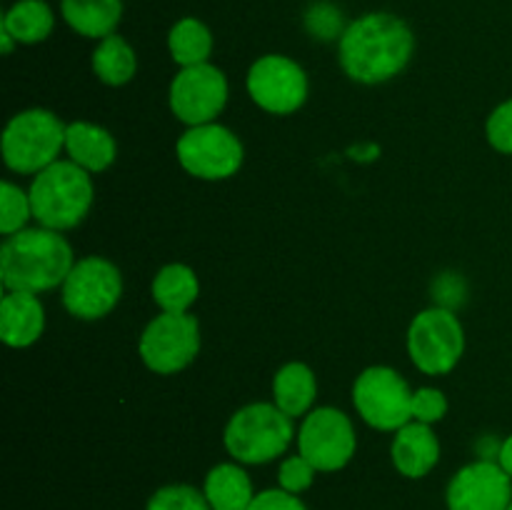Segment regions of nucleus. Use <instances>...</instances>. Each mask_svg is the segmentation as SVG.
<instances>
[{"mask_svg": "<svg viewBox=\"0 0 512 510\" xmlns=\"http://www.w3.org/2000/svg\"><path fill=\"white\" fill-rule=\"evenodd\" d=\"M415 50V35L393 13H368L345 28L338 40L340 68L355 83L378 85L400 75Z\"/></svg>", "mask_w": 512, "mask_h": 510, "instance_id": "obj_1", "label": "nucleus"}, {"mask_svg": "<svg viewBox=\"0 0 512 510\" xmlns=\"http://www.w3.org/2000/svg\"><path fill=\"white\" fill-rule=\"evenodd\" d=\"M68 240L50 228H23L8 235L0 248V280L5 290L43 293L65 283L73 270Z\"/></svg>", "mask_w": 512, "mask_h": 510, "instance_id": "obj_2", "label": "nucleus"}, {"mask_svg": "<svg viewBox=\"0 0 512 510\" xmlns=\"http://www.w3.org/2000/svg\"><path fill=\"white\" fill-rule=\"evenodd\" d=\"M33 218L40 228L70 230L88 215L93 205V180L73 160H55L35 175L30 185Z\"/></svg>", "mask_w": 512, "mask_h": 510, "instance_id": "obj_3", "label": "nucleus"}, {"mask_svg": "<svg viewBox=\"0 0 512 510\" xmlns=\"http://www.w3.org/2000/svg\"><path fill=\"white\" fill-rule=\"evenodd\" d=\"M293 418L275 403H253L240 408L225 428V448L238 463H270L285 453L293 440Z\"/></svg>", "mask_w": 512, "mask_h": 510, "instance_id": "obj_4", "label": "nucleus"}, {"mask_svg": "<svg viewBox=\"0 0 512 510\" xmlns=\"http://www.w3.org/2000/svg\"><path fill=\"white\" fill-rule=\"evenodd\" d=\"M63 120L43 108L25 110L10 118L3 130V160L20 175H38L58 160L65 148Z\"/></svg>", "mask_w": 512, "mask_h": 510, "instance_id": "obj_5", "label": "nucleus"}, {"mask_svg": "<svg viewBox=\"0 0 512 510\" xmlns=\"http://www.w3.org/2000/svg\"><path fill=\"white\" fill-rule=\"evenodd\" d=\"M408 350L423 373H450L465 350V333L458 315L448 308H430L415 315L408 330Z\"/></svg>", "mask_w": 512, "mask_h": 510, "instance_id": "obj_6", "label": "nucleus"}, {"mask_svg": "<svg viewBox=\"0 0 512 510\" xmlns=\"http://www.w3.org/2000/svg\"><path fill=\"white\" fill-rule=\"evenodd\" d=\"M353 403L360 418L378 430H400L413 420V393L408 383L385 365H375L358 375Z\"/></svg>", "mask_w": 512, "mask_h": 510, "instance_id": "obj_7", "label": "nucleus"}, {"mask_svg": "<svg viewBox=\"0 0 512 510\" xmlns=\"http://www.w3.org/2000/svg\"><path fill=\"white\" fill-rule=\"evenodd\" d=\"M200 350V325L188 313H163L140 335V358L153 373L170 375L188 368Z\"/></svg>", "mask_w": 512, "mask_h": 510, "instance_id": "obj_8", "label": "nucleus"}, {"mask_svg": "<svg viewBox=\"0 0 512 510\" xmlns=\"http://www.w3.org/2000/svg\"><path fill=\"white\" fill-rule=\"evenodd\" d=\"M180 165L203 180L230 178L243 165V145L238 135L218 123L193 125L178 140Z\"/></svg>", "mask_w": 512, "mask_h": 510, "instance_id": "obj_9", "label": "nucleus"}, {"mask_svg": "<svg viewBox=\"0 0 512 510\" xmlns=\"http://www.w3.org/2000/svg\"><path fill=\"white\" fill-rule=\"evenodd\" d=\"M123 278L110 260L90 255L73 265L63 283V305L80 320H98L118 305Z\"/></svg>", "mask_w": 512, "mask_h": 510, "instance_id": "obj_10", "label": "nucleus"}, {"mask_svg": "<svg viewBox=\"0 0 512 510\" xmlns=\"http://www.w3.org/2000/svg\"><path fill=\"white\" fill-rule=\"evenodd\" d=\"M355 428L338 408H318L305 415L298 433V450L320 473L345 468L355 455Z\"/></svg>", "mask_w": 512, "mask_h": 510, "instance_id": "obj_11", "label": "nucleus"}, {"mask_svg": "<svg viewBox=\"0 0 512 510\" xmlns=\"http://www.w3.org/2000/svg\"><path fill=\"white\" fill-rule=\"evenodd\" d=\"M228 103V80L215 65L183 68L170 85V108L185 125L213 123Z\"/></svg>", "mask_w": 512, "mask_h": 510, "instance_id": "obj_12", "label": "nucleus"}, {"mask_svg": "<svg viewBox=\"0 0 512 510\" xmlns=\"http://www.w3.org/2000/svg\"><path fill=\"white\" fill-rule=\"evenodd\" d=\"M248 93L268 113L288 115L308 98V78L295 60L285 55H263L248 73Z\"/></svg>", "mask_w": 512, "mask_h": 510, "instance_id": "obj_13", "label": "nucleus"}, {"mask_svg": "<svg viewBox=\"0 0 512 510\" xmlns=\"http://www.w3.org/2000/svg\"><path fill=\"white\" fill-rule=\"evenodd\" d=\"M445 500L450 510H508L512 478L500 463L478 460L453 475Z\"/></svg>", "mask_w": 512, "mask_h": 510, "instance_id": "obj_14", "label": "nucleus"}, {"mask_svg": "<svg viewBox=\"0 0 512 510\" xmlns=\"http://www.w3.org/2000/svg\"><path fill=\"white\" fill-rule=\"evenodd\" d=\"M440 440L428 423L410 420L400 430H395L393 463L405 478H423L438 465Z\"/></svg>", "mask_w": 512, "mask_h": 510, "instance_id": "obj_15", "label": "nucleus"}, {"mask_svg": "<svg viewBox=\"0 0 512 510\" xmlns=\"http://www.w3.org/2000/svg\"><path fill=\"white\" fill-rule=\"evenodd\" d=\"M45 310L35 293L10 290L0 303V338L10 348H28L43 335Z\"/></svg>", "mask_w": 512, "mask_h": 510, "instance_id": "obj_16", "label": "nucleus"}, {"mask_svg": "<svg viewBox=\"0 0 512 510\" xmlns=\"http://www.w3.org/2000/svg\"><path fill=\"white\" fill-rule=\"evenodd\" d=\"M65 150H68L70 160L85 168L88 173H103L113 165L115 155H118V145H115L113 135L105 128L95 123H70L65 130Z\"/></svg>", "mask_w": 512, "mask_h": 510, "instance_id": "obj_17", "label": "nucleus"}, {"mask_svg": "<svg viewBox=\"0 0 512 510\" xmlns=\"http://www.w3.org/2000/svg\"><path fill=\"white\" fill-rule=\"evenodd\" d=\"M60 15L78 35L103 40L123 20V0H60Z\"/></svg>", "mask_w": 512, "mask_h": 510, "instance_id": "obj_18", "label": "nucleus"}, {"mask_svg": "<svg viewBox=\"0 0 512 510\" xmlns=\"http://www.w3.org/2000/svg\"><path fill=\"white\" fill-rule=\"evenodd\" d=\"M203 493L213 510H248L255 498L248 473L235 463L215 465L205 478Z\"/></svg>", "mask_w": 512, "mask_h": 510, "instance_id": "obj_19", "label": "nucleus"}, {"mask_svg": "<svg viewBox=\"0 0 512 510\" xmlns=\"http://www.w3.org/2000/svg\"><path fill=\"white\" fill-rule=\"evenodd\" d=\"M315 393H318V380H315V373L305 363H288L275 373V405L290 418H300V415L308 413Z\"/></svg>", "mask_w": 512, "mask_h": 510, "instance_id": "obj_20", "label": "nucleus"}, {"mask_svg": "<svg viewBox=\"0 0 512 510\" xmlns=\"http://www.w3.org/2000/svg\"><path fill=\"white\" fill-rule=\"evenodd\" d=\"M0 28L23 45L43 43L55 28V15L45 0H15L3 15Z\"/></svg>", "mask_w": 512, "mask_h": 510, "instance_id": "obj_21", "label": "nucleus"}, {"mask_svg": "<svg viewBox=\"0 0 512 510\" xmlns=\"http://www.w3.org/2000/svg\"><path fill=\"white\" fill-rule=\"evenodd\" d=\"M198 295V275L183 263L165 265L153 280V300L163 308V313H188Z\"/></svg>", "mask_w": 512, "mask_h": 510, "instance_id": "obj_22", "label": "nucleus"}, {"mask_svg": "<svg viewBox=\"0 0 512 510\" xmlns=\"http://www.w3.org/2000/svg\"><path fill=\"white\" fill-rule=\"evenodd\" d=\"M168 48L175 63L183 68L208 63L210 53H213V35H210L208 25L200 23L198 18H180L170 28Z\"/></svg>", "mask_w": 512, "mask_h": 510, "instance_id": "obj_23", "label": "nucleus"}, {"mask_svg": "<svg viewBox=\"0 0 512 510\" xmlns=\"http://www.w3.org/2000/svg\"><path fill=\"white\" fill-rule=\"evenodd\" d=\"M93 70L105 85H125L138 70V58L128 40L113 33L93 50Z\"/></svg>", "mask_w": 512, "mask_h": 510, "instance_id": "obj_24", "label": "nucleus"}, {"mask_svg": "<svg viewBox=\"0 0 512 510\" xmlns=\"http://www.w3.org/2000/svg\"><path fill=\"white\" fill-rule=\"evenodd\" d=\"M30 215H33L30 193H23L18 185L5 180V183L0 185V230H3L5 238L18 233V230H23Z\"/></svg>", "mask_w": 512, "mask_h": 510, "instance_id": "obj_25", "label": "nucleus"}, {"mask_svg": "<svg viewBox=\"0 0 512 510\" xmlns=\"http://www.w3.org/2000/svg\"><path fill=\"white\" fill-rule=\"evenodd\" d=\"M145 510H213L205 493L193 485H165L155 490Z\"/></svg>", "mask_w": 512, "mask_h": 510, "instance_id": "obj_26", "label": "nucleus"}, {"mask_svg": "<svg viewBox=\"0 0 512 510\" xmlns=\"http://www.w3.org/2000/svg\"><path fill=\"white\" fill-rule=\"evenodd\" d=\"M305 28H308L315 38L333 40L340 38L348 25H343V15H340V10L335 8L333 3L320 0V3L310 5V10L305 13Z\"/></svg>", "mask_w": 512, "mask_h": 510, "instance_id": "obj_27", "label": "nucleus"}, {"mask_svg": "<svg viewBox=\"0 0 512 510\" xmlns=\"http://www.w3.org/2000/svg\"><path fill=\"white\" fill-rule=\"evenodd\" d=\"M315 473H318V470L313 468V463H310V460H305L303 455L298 453V455H293V458H285L283 463H280L278 483L283 490L298 495L313 485Z\"/></svg>", "mask_w": 512, "mask_h": 510, "instance_id": "obj_28", "label": "nucleus"}, {"mask_svg": "<svg viewBox=\"0 0 512 510\" xmlns=\"http://www.w3.org/2000/svg\"><path fill=\"white\" fill-rule=\"evenodd\" d=\"M485 133H488L490 145H493L498 153L512 155V98L500 103L498 108L490 113Z\"/></svg>", "mask_w": 512, "mask_h": 510, "instance_id": "obj_29", "label": "nucleus"}, {"mask_svg": "<svg viewBox=\"0 0 512 510\" xmlns=\"http://www.w3.org/2000/svg\"><path fill=\"white\" fill-rule=\"evenodd\" d=\"M448 413V400L440 390L420 388L413 393V420L418 423H438Z\"/></svg>", "mask_w": 512, "mask_h": 510, "instance_id": "obj_30", "label": "nucleus"}, {"mask_svg": "<svg viewBox=\"0 0 512 510\" xmlns=\"http://www.w3.org/2000/svg\"><path fill=\"white\" fill-rule=\"evenodd\" d=\"M248 510H308L303 505V500L298 495L288 493L283 488H273V490H263L253 498Z\"/></svg>", "mask_w": 512, "mask_h": 510, "instance_id": "obj_31", "label": "nucleus"}, {"mask_svg": "<svg viewBox=\"0 0 512 510\" xmlns=\"http://www.w3.org/2000/svg\"><path fill=\"white\" fill-rule=\"evenodd\" d=\"M498 463L503 465L505 473H508L512 478V435L508 440H505L503 445H500V460H498Z\"/></svg>", "mask_w": 512, "mask_h": 510, "instance_id": "obj_32", "label": "nucleus"}, {"mask_svg": "<svg viewBox=\"0 0 512 510\" xmlns=\"http://www.w3.org/2000/svg\"><path fill=\"white\" fill-rule=\"evenodd\" d=\"M0 43H3V53H5V55H8V53H10V50H13L15 40H13V38H10V35H8V33H5V30H3V28H0Z\"/></svg>", "mask_w": 512, "mask_h": 510, "instance_id": "obj_33", "label": "nucleus"}, {"mask_svg": "<svg viewBox=\"0 0 512 510\" xmlns=\"http://www.w3.org/2000/svg\"><path fill=\"white\" fill-rule=\"evenodd\" d=\"M508 510H512V503H510V508H508Z\"/></svg>", "mask_w": 512, "mask_h": 510, "instance_id": "obj_34", "label": "nucleus"}]
</instances>
